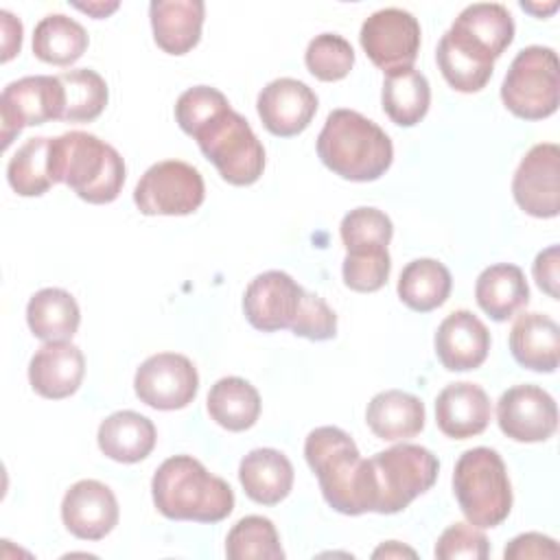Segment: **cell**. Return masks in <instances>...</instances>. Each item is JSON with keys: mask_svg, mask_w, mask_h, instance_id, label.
<instances>
[{"mask_svg": "<svg viewBox=\"0 0 560 560\" xmlns=\"http://www.w3.org/2000/svg\"><path fill=\"white\" fill-rule=\"evenodd\" d=\"M304 457L317 475L326 503L348 516L374 512L370 462L339 427H317L306 435Z\"/></svg>", "mask_w": 560, "mask_h": 560, "instance_id": "1", "label": "cell"}, {"mask_svg": "<svg viewBox=\"0 0 560 560\" xmlns=\"http://www.w3.org/2000/svg\"><path fill=\"white\" fill-rule=\"evenodd\" d=\"M151 494L158 512L171 521L219 523L234 510L230 483L190 455L164 459L151 479Z\"/></svg>", "mask_w": 560, "mask_h": 560, "instance_id": "2", "label": "cell"}, {"mask_svg": "<svg viewBox=\"0 0 560 560\" xmlns=\"http://www.w3.org/2000/svg\"><path fill=\"white\" fill-rule=\"evenodd\" d=\"M317 155L326 168L350 182H374L392 166L389 136L354 109H332L317 136Z\"/></svg>", "mask_w": 560, "mask_h": 560, "instance_id": "3", "label": "cell"}, {"mask_svg": "<svg viewBox=\"0 0 560 560\" xmlns=\"http://www.w3.org/2000/svg\"><path fill=\"white\" fill-rule=\"evenodd\" d=\"M52 184L70 186L88 203L114 201L125 184L120 153L88 131H68L50 138Z\"/></svg>", "mask_w": 560, "mask_h": 560, "instance_id": "4", "label": "cell"}, {"mask_svg": "<svg viewBox=\"0 0 560 560\" xmlns=\"http://www.w3.org/2000/svg\"><path fill=\"white\" fill-rule=\"evenodd\" d=\"M453 492L459 510L475 527H497L512 510V486L501 455L475 446L459 455L453 470Z\"/></svg>", "mask_w": 560, "mask_h": 560, "instance_id": "5", "label": "cell"}, {"mask_svg": "<svg viewBox=\"0 0 560 560\" xmlns=\"http://www.w3.org/2000/svg\"><path fill=\"white\" fill-rule=\"evenodd\" d=\"M374 486V512L396 514L427 492L440 470L438 457L418 444H396L370 459Z\"/></svg>", "mask_w": 560, "mask_h": 560, "instance_id": "6", "label": "cell"}, {"mask_svg": "<svg viewBox=\"0 0 560 560\" xmlns=\"http://www.w3.org/2000/svg\"><path fill=\"white\" fill-rule=\"evenodd\" d=\"M503 105L518 118L542 120L560 103V66L553 48L527 46L510 63L501 83Z\"/></svg>", "mask_w": 560, "mask_h": 560, "instance_id": "7", "label": "cell"}, {"mask_svg": "<svg viewBox=\"0 0 560 560\" xmlns=\"http://www.w3.org/2000/svg\"><path fill=\"white\" fill-rule=\"evenodd\" d=\"M214 164L219 175L232 186H249L258 182L265 171V149L249 122L232 107L210 120L192 136Z\"/></svg>", "mask_w": 560, "mask_h": 560, "instance_id": "8", "label": "cell"}, {"mask_svg": "<svg viewBox=\"0 0 560 560\" xmlns=\"http://www.w3.org/2000/svg\"><path fill=\"white\" fill-rule=\"evenodd\" d=\"M206 197L201 173L182 160H164L144 171L133 190V203L147 217H182L195 212Z\"/></svg>", "mask_w": 560, "mask_h": 560, "instance_id": "9", "label": "cell"}, {"mask_svg": "<svg viewBox=\"0 0 560 560\" xmlns=\"http://www.w3.org/2000/svg\"><path fill=\"white\" fill-rule=\"evenodd\" d=\"M66 92L59 77L35 74L11 81L0 96L2 149L24 129L48 120H63Z\"/></svg>", "mask_w": 560, "mask_h": 560, "instance_id": "10", "label": "cell"}, {"mask_svg": "<svg viewBox=\"0 0 560 560\" xmlns=\"http://www.w3.org/2000/svg\"><path fill=\"white\" fill-rule=\"evenodd\" d=\"M359 42L370 61L389 74L413 66L420 50V24L409 11L387 7L365 18Z\"/></svg>", "mask_w": 560, "mask_h": 560, "instance_id": "11", "label": "cell"}, {"mask_svg": "<svg viewBox=\"0 0 560 560\" xmlns=\"http://www.w3.org/2000/svg\"><path fill=\"white\" fill-rule=\"evenodd\" d=\"M136 396L160 411L188 407L199 389V374L192 361L177 352H158L140 363L133 376Z\"/></svg>", "mask_w": 560, "mask_h": 560, "instance_id": "12", "label": "cell"}, {"mask_svg": "<svg viewBox=\"0 0 560 560\" xmlns=\"http://www.w3.org/2000/svg\"><path fill=\"white\" fill-rule=\"evenodd\" d=\"M512 195L521 210L538 219H551L560 212V149L553 142L534 144L521 160Z\"/></svg>", "mask_w": 560, "mask_h": 560, "instance_id": "13", "label": "cell"}, {"mask_svg": "<svg viewBox=\"0 0 560 560\" xmlns=\"http://www.w3.org/2000/svg\"><path fill=\"white\" fill-rule=\"evenodd\" d=\"M499 429L514 442H545L556 433L558 407L538 385H514L497 402Z\"/></svg>", "mask_w": 560, "mask_h": 560, "instance_id": "14", "label": "cell"}, {"mask_svg": "<svg viewBox=\"0 0 560 560\" xmlns=\"http://www.w3.org/2000/svg\"><path fill=\"white\" fill-rule=\"evenodd\" d=\"M304 293L306 291L289 273L271 269L258 273L247 284L243 295V313L247 322L262 332L291 328L300 313Z\"/></svg>", "mask_w": 560, "mask_h": 560, "instance_id": "15", "label": "cell"}, {"mask_svg": "<svg viewBox=\"0 0 560 560\" xmlns=\"http://www.w3.org/2000/svg\"><path fill=\"white\" fill-rule=\"evenodd\" d=\"M256 109L269 133L291 138L311 125L317 112V96L304 81L280 77L260 90Z\"/></svg>", "mask_w": 560, "mask_h": 560, "instance_id": "16", "label": "cell"}, {"mask_svg": "<svg viewBox=\"0 0 560 560\" xmlns=\"http://www.w3.org/2000/svg\"><path fill=\"white\" fill-rule=\"evenodd\" d=\"M61 521L72 536L81 540H101L118 523V501L105 483L81 479L63 494Z\"/></svg>", "mask_w": 560, "mask_h": 560, "instance_id": "17", "label": "cell"}, {"mask_svg": "<svg viewBox=\"0 0 560 560\" xmlns=\"http://www.w3.org/2000/svg\"><path fill=\"white\" fill-rule=\"evenodd\" d=\"M433 343L435 354L446 370L468 372L486 361L490 350V332L475 313L459 308L442 319Z\"/></svg>", "mask_w": 560, "mask_h": 560, "instance_id": "18", "label": "cell"}, {"mask_svg": "<svg viewBox=\"0 0 560 560\" xmlns=\"http://www.w3.org/2000/svg\"><path fill=\"white\" fill-rule=\"evenodd\" d=\"M85 374V357L70 341H46L28 363V383L35 394L50 400L72 396Z\"/></svg>", "mask_w": 560, "mask_h": 560, "instance_id": "19", "label": "cell"}, {"mask_svg": "<svg viewBox=\"0 0 560 560\" xmlns=\"http://www.w3.org/2000/svg\"><path fill=\"white\" fill-rule=\"evenodd\" d=\"M435 59L446 83L466 94L486 88L494 70V57L453 24L442 35Z\"/></svg>", "mask_w": 560, "mask_h": 560, "instance_id": "20", "label": "cell"}, {"mask_svg": "<svg viewBox=\"0 0 560 560\" xmlns=\"http://www.w3.org/2000/svg\"><path fill=\"white\" fill-rule=\"evenodd\" d=\"M488 394L468 381L446 385L435 398L438 429L453 440H468L479 435L490 422Z\"/></svg>", "mask_w": 560, "mask_h": 560, "instance_id": "21", "label": "cell"}, {"mask_svg": "<svg viewBox=\"0 0 560 560\" xmlns=\"http://www.w3.org/2000/svg\"><path fill=\"white\" fill-rule=\"evenodd\" d=\"M203 13L201 0H153L149 18L155 44L168 55H186L199 44Z\"/></svg>", "mask_w": 560, "mask_h": 560, "instance_id": "22", "label": "cell"}, {"mask_svg": "<svg viewBox=\"0 0 560 560\" xmlns=\"http://www.w3.org/2000/svg\"><path fill=\"white\" fill-rule=\"evenodd\" d=\"M510 350L518 365L553 372L560 359V328L545 313H523L510 330Z\"/></svg>", "mask_w": 560, "mask_h": 560, "instance_id": "23", "label": "cell"}, {"mask_svg": "<svg viewBox=\"0 0 560 560\" xmlns=\"http://www.w3.org/2000/svg\"><path fill=\"white\" fill-rule=\"evenodd\" d=\"M238 481L245 494L260 505H276L293 488V466L276 448H254L238 466Z\"/></svg>", "mask_w": 560, "mask_h": 560, "instance_id": "24", "label": "cell"}, {"mask_svg": "<svg viewBox=\"0 0 560 560\" xmlns=\"http://www.w3.org/2000/svg\"><path fill=\"white\" fill-rule=\"evenodd\" d=\"M365 422L378 440H407L424 429V405L402 389H385L368 402Z\"/></svg>", "mask_w": 560, "mask_h": 560, "instance_id": "25", "label": "cell"}, {"mask_svg": "<svg viewBox=\"0 0 560 560\" xmlns=\"http://www.w3.org/2000/svg\"><path fill=\"white\" fill-rule=\"evenodd\" d=\"M155 427L153 422L131 409L116 411L98 424V448L105 457L120 464H136L144 459L155 446Z\"/></svg>", "mask_w": 560, "mask_h": 560, "instance_id": "26", "label": "cell"}, {"mask_svg": "<svg viewBox=\"0 0 560 560\" xmlns=\"http://www.w3.org/2000/svg\"><path fill=\"white\" fill-rule=\"evenodd\" d=\"M479 308L494 322L510 319L529 302V287L521 267L497 262L486 267L475 282Z\"/></svg>", "mask_w": 560, "mask_h": 560, "instance_id": "27", "label": "cell"}, {"mask_svg": "<svg viewBox=\"0 0 560 560\" xmlns=\"http://www.w3.org/2000/svg\"><path fill=\"white\" fill-rule=\"evenodd\" d=\"M81 311L77 300L57 287L39 289L26 304V324L42 341H68L77 332Z\"/></svg>", "mask_w": 560, "mask_h": 560, "instance_id": "28", "label": "cell"}, {"mask_svg": "<svg viewBox=\"0 0 560 560\" xmlns=\"http://www.w3.org/2000/svg\"><path fill=\"white\" fill-rule=\"evenodd\" d=\"M208 413L228 431H245L260 416V394L241 376H223L208 392Z\"/></svg>", "mask_w": 560, "mask_h": 560, "instance_id": "29", "label": "cell"}, {"mask_svg": "<svg viewBox=\"0 0 560 560\" xmlns=\"http://www.w3.org/2000/svg\"><path fill=\"white\" fill-rule=\"evenodd\" d=\"M451 271L435 258H416L407 262L398 278V298L418 313H429L448 300Z\"/></svg>", "mask_w": 560, "mask_h": 560, "instance_id": "30", "label": "cell"}, {"mask_svg": "<svg viewBox=\"0 0 560 560\" xmlns=\"http://www.w3.org/2000/svg\"><path fill=\"white\" fill-rule=\"evenodd\" d=\"M381 103L392 122L400 127L418 125L427 116L431 103V88L427 77L413 68L389 72L383 81Z\"/></svg>", "mask_w": 560, "mask_h": 560, "instance_id": "31", "label": "cell"}, {"mask_svg": "<svg viewBox=\"0 0 560 560\" xmlns=\"http://www.w3.org/2000/svg\"><path fill=\"white\" fill-rule=\"evenodd\" d=\"M85 48V28L63 13H50L42 18L33 31V55L46 63L70 66L81 59Z\"/></svg>", "mask_w": 560, "mask_h": 560, "instance_id": "32", "label": "cell"}, {"mask_svg": "<svg viewBox=\"0 0 560 560\" xmlns=\"http://www.w3.org/2000/svg\"><path fill=\"white\" fill-rule=\"evenodd\" d=\"M453 26L483 46L494 59H499L514 39V20L510 11L499 2L468 4L455 18Z\"/></svg>", "mask_w": 560, "mask_h": 560, "instance_id": "33", "label": "cell"}, {"mask_svg": "<svg viewBox=\"0 0 560 560\" xmlns=\"http://www.w3.org/2000/svg\"><path fill=\"white\" fill-rule=\"evenodd\" d=\"M50 138H28L9 160V186L22 197H39L52 186L50 177Z\"/></svg>", "mask_w": 560, "mask_h": 560, "instance_id": "34", "label": "cell"}, {"mask_svg": "<svg viewBox=\"0 0 560 560\" xmlns=\"http://www.w3.org/2000/svg\"><path fill=\"white\" fill-rule=\"evenodd\" d=\"M66 92L63 120L68 122H92L98 118L107 105L109 92L105 79L90 68L68 70L59 74Z\"/></svg>", "mask_w": 560, "mask_h": 560, "instance_id": "35", "label": "cell"}, {"mask_svg": "<svg viewBox=\"0 0 560 560\" xmlns=\"http://www.w3.org/2000/svg\"><path fill=\"white\" fill-rule=\"evenodd\" d=\"M230 560H282L284 551L276 525L258 514L243 516L225 538Z\"/></svg>", "mask_w": 560, "mask_h": 560, "instance_id": "36", "label": "cell"}, {"mask_svg": "<svg viewBox=\"0 0 560 560\" xmlns=\"http://www.w3.org/2000/svg\"><path fill=\"white\" fill-rule=\"evenodd\" d=\"M341 241L346 252H365V249H385L392 241L394 225L392 219L370 206H359L350 210L339 225Z\"/></svg>", "mask_w": 560, "mask_h": 560, "instance_id": "37", "label": "cell"}, {"mask_svg": "<svg viewBox=\"0 0 560 560\" xmlns=\"http://www.w3.org/2000/svg\"><path fill=\"white\" fill-rule=\"evenodd\" d=\"M308 72L319 81H339L354 66V50L350 42L337 33L315 35L304 52Z\"/></svg>", "mask_w": 560, "mask_h": 560, "instance_id": "38", "label": "cell"}, {"mask_svg": "<svg viewBox=\"0 0 560 560\" xmlns=\"http://www.w3.org/2000/svg\"><path fill=\"white\" fill-rule=\"evenodd\" d=\"M230 103L223 92L210 85H195L182 92L175 103V118L184 133L195 136L201 127L214 120L219 114L228 112Z\"/></svg>", "mask_w": 560, "mask_h": 560, "instance_id": "39", "label": "cell"}, {"mask_svg": "<svg viewBox=\"0 0 560 560\" xmlns=\"http://www.w3.org/2000/svg\"><path fill=\"white\" fill-rule=\"evenodd\" d=\"M392 271V258L385 249H365V252H348L343 258L341 276L343 284L359 293L378 291Z\"/></svg>", "mask_w": 560, "mask_h": 560, "instance_id": "40", "label": "cell"}, {"mask_svg": "<svg viewBox=\"0 0 560 560\" xmlns=\"http://www.w3.org/2000/svg\"><path fill=\"white\" fill-rule=\"evenodd\" d=\"M433 553L440 560H486L490 556V545L483 532H479L475 525L453 523L440 534Z\"/></svg>", "mask_w": 560, "mask_h": 560, "instance_id": "41", "label": "cell"}, {"mask_svg": "<svg viewBox=\"0 0 560 560\" xmlns=\"http://www.w3.org/2000/svg\"><path fill=\"white\" fill-rule=\"evenodd\" d=\"M291 330L293 335L311 341H326L337 335V315L322 298L313 293H304L300 313Z\"/></svg>", "mask_w": 560, "mask_h": 560, "instance_id": "42", "label": "cell"}, {"mask_svg": "<svg viewBox=\"0 0 560 560\" xmlns=\"http://www.w3.org/2000/svg\"><path fill=\"white\" fill-rule=\"evenodd\" d=\"M560 549L553 538L538 534V532H527L510 540V545L503 551L505 560H529V558H558Z\"/></svg>", "mask_w": 560, "mask_h": 560, "instance_id": "43", "label": "cell"}, {"mask_svg": "<svg viewBox=\"0 0 560 560\" xmlns=\"http://www.w3.org/2000/svg\"><path fill=\"white\" fill-rule=\"evenodd\" d=\"M534 280L536 284L551 295L553 300H558V245H551L547 249H542L536 260H534Z\"/></svg>", "mask_w": 560, "mask_h": 560, "instance_id": "44", "label": "cell"}, {"mask_svg": "<svg viewBox=\"0 0 560 560\" xmlns=\"http://www.w3.org/2000/svg\"><path fill=\"white\" fill-rule=\"evenodd\" d=\"M0 20H2V61H9L11 57H15V52H20L22 46V22L18 18H13L9 11H0Z\"/></svg>", "mask_w": 560, "mask_h": 560, "instance_id": "45", "label": "cell"}, {"mask_svg": "<svg viewBox=\"0 0 560 560\" xmlns=\"http://www.w3.org/2000/svg\"><path fill=\"white\" fill-rule=\"evenodd\" d=\"M79 11H85V13H90L92 18H107L112 11H116L118 9V2H109V4H105V2H88V4H74Z\"/></svg>", "mask_w": 560, "mask_h": 560, "instance_id": "46", "label": "cell"}, {"mask_svg": "<svg viewBox=\"0 0 560 560\" xmlns=\"http://www.w3.org/2000/svg\"><path fill=\"white\" fill-rule=\"evenodd\" d=\"M374 558H381V556H385V558H389V556H416V551L413 549H407V547H400L396 540H389L387 545H383V547H378L374 553H372Z\"/></svg>", "mask_w": 560, "mask_h": 560, "instance_id": "47", "label": "cell"}, {"mask_svg": "<svg viewBox=\"0 0 560 560\" xmlns=\"http://www.w3.org/2000/svg\"><path fill=\"white\" fill-rule=\"evenodd\" d=\"M521 7H523L525 11H529V13L538 15V18H542V15H547V13H553V11L558 9V2H551V4H547V7H540V4H532V2H521Z\"/></svg>", "mask_w": 560, "mask_h": 560, "instance_id": "48", "label": "cell"}]
</instances>
